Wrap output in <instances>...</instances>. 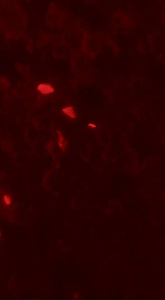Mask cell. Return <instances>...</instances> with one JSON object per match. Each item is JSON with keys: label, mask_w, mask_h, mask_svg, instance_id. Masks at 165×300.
<instances>
[{"label": "cell", "mask_w": 165, "mask_h": 300, "mask_svg": "<svg viewBox=\"0 0 165 300\" xmlns=\"http://www.w3.org/2000/svg\"><path fill=\"white\" fill-rule=\"evenodd\" d=\"M63 111L66 114L68 115L71 117H75L74 110L72 108L70 107H66L63 110Z\"/></svg>", "instance_id": "7a4b0ae2"}, {"label": "cell", "mask_w": 165, "mask_h": 300, "mask_svg": "<svg viewBox=\"0 0 165 300\" xmlns=\"http://www.w3.org/2000/svg\"><path fill=\"white\" fill-rule=\"evenodd\" d=\"M37 89L44 94H49L54 91V89L52 87L46 84L40 85L37 87Z\"/></svg>", "instance_id": "6da1fadb"}]
</instances>
